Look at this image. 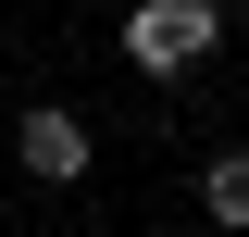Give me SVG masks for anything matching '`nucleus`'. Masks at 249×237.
Wrapping results in <instances>:
<instances>
[{"mask_svg": "<svg viewBox=\"0 0 249 237\" xmlns=\"http://www.w3.org/2000/svg\"><path fill=\"white\" fill-rule=\"evenodd\" d=\"M224 38V0H137L124 13V62L137 75H187V62H212Z\"/></svg>", "mask_w": 249, "mask_h": 237, "instance_id": "nucleus-1", "label": "nucleus"}, {"mask_svg": "<svg viewBox=\"0 0 249 237\" xmlns=\"http://www.w3.org/2000/svg\"><path fill=\"white\" fill-rule=\"evenodd\" d=\"M25 175H88V125H75V113H62V100H37V113H25Z\"/></svg>", "mask_w": 249, "mask_h": 237, "instance_id": "nucleus-2", "label": "nucleus"}, {"mask_svg": "<svg viewBox=\"0 0 249 237\" xmlns=\"http://www.w3.org/2000/svg\"><path fill=\"white\" fill-rule=\"evenodd\" d=\"M199 200H212V225H249V150H224L212 175H199Z\"/></svg>", "mask_w": 249, "mask_h": 237, "instance_id": "nucleus-3", "label": "nucleus"}]
</instances>
